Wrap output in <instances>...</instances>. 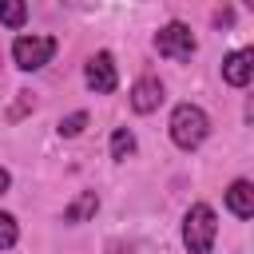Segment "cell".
Instances as JSON below:
<instances>
[{
    "label": "cell",
    "instance_id": "cell-7",
    "mask_svg": "<svg viewBox=\"0 0 254 254\" xmlns=\"http://www.w3.org/2000/svg\"><path fill=\"white\" fill-rule=\"evenodd\" d=\"M159 103H163V79H159V75L135 79V87H131V107H135L139 115H151Z\"/></svg>",
    "mask_w": 254,
    "mask_h": 254
},
{
    "label": "cell",
    "instance_id": "cell-4",
    "mask_svg": "<svg viewBox=\"0 0 254 254\" xmlns=\"http://www.w3.org/2000/svg\"><path fill=\"white\" fill-rule=\"evenodd\" d=\"M194 36H190V28L187 24H179V20H171L167 28H159V36H155V52L159 56H167V60H190L194 56Z\"/></svg>",
    "mask_w": 254,
    "mask_h": 254
},
{
    "label": "cell",
    "instance_id": "cell-9",
    "mask_svg": "<svg viewBox=\"0 0 254 254\" xmlns=\"http://www.w3.org/2000/svg\"><path fill=\"white\" fill-rule=\"evenodd\" d=\"M95 210H99V194H95V190H79V194L64 206V222H87Z\"/></svg>",
    "mask_w": 254,
    "mask_h": 254
},
{
    "label": "cell",
    "instance_id": "cell-10",
    "mask_svg": "<svg viewBox=\"0 0 254 254\" xmlns=\"http://www.w3.org/2000/svg\"><path fill=\"white\" fill-rule=\"evenodd\" d=\"M24 20H28L24 0H0V24L4 28H24Z\"/></svg>",
    "mask_w": 254,
    "mask_h": 254
},
{
    "label": "cell",
    "instance_id": "cell-11",
    "mask_svg": "<svg viewBox=\"0 0 254 254\" xmlns=\"http://www.w3.org/2000/svg\"><path fill=\"white\" fill-rule=\"evenodd\" d=\"M131 151H135V135L127 127H115L111 131V159H127Z\"/></svg>",
    "mask_w": 254,
    "mask_h": 254
},
{
    "label": "cell",
    "instance_id": "cell-15",
    "mask_svg": "<svg viewBox=\"0 0 254 254\" xmlns=\"http://www.w3.org/2000/svg\"><path fill=\"white\" fill-rule=\"evenodd\" d=\"M8 187H12V175H8V171H4V167H0V194H4V190H8Z\"/></svg>",
    "mask_w": 254,
    "mask_h": 254
},
{
    "label": "cell",
    "instance_id": "cell-5",
    "mask_svg": "<svg viewBox=\"0 0 254 254\" xmlns=\"http://www.w3.org/2000/svg\"><path fill=\"white\" fill-rule=\"evenodd\" d=\"M87 87L95 91V95H107V91H115V83H119V75H115V60H111V52H95L91 60H87Z\"/></svg>",
    "mask_w": 254,
    "mask_h": 254
},
{
    "label": "cell",
    "instance_id": "cell-8",
    "mask_svg": "<svg viewBox=\"0 0 254 254\" xmlns=\"http://www.w3.org/2000/svg\"><path fill=\"white\" fill-rule=\"evenodd\" d=\"M226 206H230V214L250 218V214H254V187H250L246 179H234L230 190H226Z\"/></svg>",
    "mask_w": 254,
    "mask_h": 254
},
{
    "label": "cell",
    "instance_id": "cell-13",
    "mask_svg": "<svg viewBox=\"0 0 254 254\" xmlns=\"http://www.w3.org/2000/svg\"><path fill=\"white\" fill-rule=\"evenodd\" d=\"M83 127H87V111H75V115L60 119V135H64V139H75Z\"/></svg>",
    "mask_w": 254,
    "mask_h": 254
},
{
    "label": "cell",
    "instance_id": "cell-16",
    "mask_svg": "<svg viewBox=\"0 0 254 254\" xmlns=\"http://www.w3.org/2000/svg\"><path fill=\"white\" fill-rule=\"evenodd\" d=\"M242 4H254V0H242Z\"/></svg>",
    "mask_w": 254,
    "mask_h": 254
},
{
    "label": "cell",
    "instance_id": "cell-1",
    "mask_svg": "<svg viewBox=\"0 0 254 254\" xmlns=\"http://www.w3.org/2000/svg\"><path fill=\"white\" fill-rule=\"evenodd\" d=\"M206 135H210V119H206L202 107H194V103H179V107L171 111V139H175V147L194 151Z\"/></svg>",
    "mask_w": 254,
    "mask_h": 254
},
{
    "label": "cell",
    "instance_id": "cell-3",
    "mask_svg": "<svg viewBox=\"0 0 254 254\" xmlns=\"http://www.w3.org/2000/svg\"><path fill=\"white\" fill-rule=\"evenodd\" d=\"M52 56H56V40L52 36H20L12 44V60H16L20 71H40Z\"/></svg>",
    "mask_w": 254,
    "mask_h": 254
},
{
    "label": "cell",
    "instance_id": "cell-2",
    "mask_svg": "<svg viewBox=\"0 0 254 254\" xmlns=\"http://www.w3.org/2000/svg\"><path fill=\"white\" fill-rule=\"evenodd\" d=\"M214 234H218L214 210H210L206 202H194V206L187 210V218H183V246H187L190 254H210Z\"/></svg>",
    "mask_w": 254,
    "mask_h": 254
},
{
    "label": "cell",
    "instance_id": "cell-6",
    "mask_svg": "<svg viewBox=\"0 0 254 254\" xmlns=\"http://www.w3.org/2000/svg\"><path fill=\"white\" fill-rule=\"evenodd\" d=\"M222 79H226L230 87H246V83L254 79V52H250V48L230 52V56L222 60Z\"/></svg>",
    "mask_w": 254,
    "mask_h": 254
},
{
    "label": "cell",
    "instance_id": "cell-14",
    "mask_svg": "<svg viewBox=\"0 0 254 254\" xmlns=\"http://www.w3.org/2000/svg\"><path fill=\"white\" fill-rule=\"evenodd\" d=\"M214 20H218V24H234V12H230V8H222V12L214 16Z\"/></svg>",
    "mask_w": 254,
    "mask_h": 254
},
{
    "label": "cell",
    "instance_id": "cell-12",
    "mask_svg": "<svg viewBox=\"0 0 254 254\" xmlns=\"http://www.w3.org/2000/svg\"><path fill=\"white\" fill-rule=\"evenodd\" d=\"M16 238H20V226H16V218L0 210V250H8V246H16Z\"/></svg>",
    "mask_w": 254,
    "mask_h": 254
}]
</instances>
